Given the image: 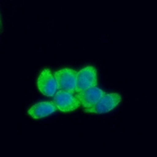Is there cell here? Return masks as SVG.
Returning a JSON list of instances; mask_svg holds the SVG:
<instances>
[{
  "mask_svg": "<svg viewBox=\"0 0 157 157\" xmlns=\"http://www.w3.org/2000/svg\"><path fill=\"white\" fill-rule=\"evenodd\" d=\"M78 71L71 68H63L54 73L57 89L75 94V83Z\"/></svg>",
  "mask_w": 157,
  "mask_h": 157,
  "instance_id": "6da1fadb",
  "label": "cell"
},
{
  "mask_svg": "<svg viewBox=\"0 0 157 157\" xmlns=\"http://www.w3.org/2000/svg\"><path fill=\"white\" fill-rule=\"evenodd\" d=\"M119 94H105L90 109H83L84 112L96 114H104L113 110L121 101Z\"/></svg>",
  "mask_w": 157,
  "mask_h": 157,
  "instance_id": "7a4b0ae2",
  "label": "cell"
},
{
  "mask_svg": "<svg viewBox=\"0 0 157 157\" xmlns=\"http://www.w3.org/2000/svg\"><path fill=\"white\" fill-rule=\"evenodd\" d=\"M53 102L59 110L64 113L75 110L81 105L75 94L64 90L57 91L54 95Z\"/></svg>",
  "mask_w": 157,
  "mask_h": 157,
  "instance_id": "3957f363",
  "label": "cell"
},
{
  "mask_svg": "<svg viewBox=\"0 0 157 157\" xmlns=\"http://www.w3.org/2000/svg\"><path fill=\"white\" fill-rule=\"evenodd\" d=\"M98 76L97 69L93 66H87L78 71L75 83V93L97 86Z\"/></svg>",
  "mask_w": 157,
  "mask_h": 157,
  "instance_id": "277c9868",
  "label": "cell"
},
{
  "mask_svg": "<svg viewBox=\"0 0 157 157\" xmlns=\"http://www.w3.org/2000/svg\"><path fill=\"white\" fill-rule=\"evenodd\" d=\"M37 85L39 91L47 97H54L57 90V81L50 69H44L40 73L38 78Z\"/></svg>",
  "mask_w": 157,
  "mask_h": 157,
  "instance_id": "5b68a950",
  "label": "cell"
},
{
  "mask_svg": "<svg viewBox=\"0 0 157 157\" xmlns=\"http://www.w3.org/2000/svg\"><path fill=\"white\" fill-rule=\"evenodd\" d=\"M105 94V92L102 90L99 89L97 86H94L76 93L75 96L78 99L83 109H90L94 106L99 99Z\"/></svg>",
  "mask_w": 157,
  "mask_h": 157,
  "instance_id": "8992f818",
  "label": "cell"
},
{
  "mask_svg": "<svg viewBox=\"0 0 157 157\" xmlns=\"http://www.w3.org/2000/svg\"><path fill=\"white\" fill-rule=\"evenodd\" d=\"M57 109L53 101H43L32 106L28 113L34 119H41L55 113Z\"/></svg>",
  "mask_w": 157,
  "mask_h": 157,
  "instance_id": "52a82bcc",
  "label": "cell"
}]
</instances>
